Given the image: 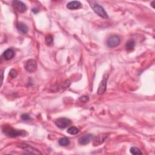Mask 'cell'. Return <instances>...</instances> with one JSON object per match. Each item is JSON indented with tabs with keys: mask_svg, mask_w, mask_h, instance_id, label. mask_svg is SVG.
<instances>
[{
	"mask_svg": "<svg viewBox=\"0 0 155 155\" xmlns=\"http://www.w3.org/2000/svg\"><path fill=\"white\" fill-rule=\"evenodd\" d=\"M21 119L23 121H29L31 120V117L27 114H22L21 115Z\"/></svg>",
	"mask_w": 155,
	"mask_h": 155,
	"instance_id": "cell-20",
	"label": "cell"
},
{
	"mask_svg": "<svg viewBox=\"0 0 155 155\" xmlns=\"http://www.w3.org/2000/svg\"><path fill=\"white\" fill-rule=\"evenodd\" d=\"M135 42L133 39L129 40L126 44V49L127 51H132L134 50Z\"/></svg>",
	"mask_w": 155,
	"mask_h": 155,
	"instance_id": "cell-13",
	"label": "cell"
},
{
	"mask_svg": "<svg viewBox=\"0 0 155 155\" xmlns=\"http://www.w3.org/2000/svg\"><path fill=\"white\" fill-rule=\"evenodd\" d=\"M120 38L118 35H112L109 38L107 44V46L110 47V48H113V47H115L120 44Z\"/></svg>",
	"mask_w": 155,
	"mask_h": 155,
	"instance_id": "cell-4",
	"label": "cell"
},
{
	"mask_svg": "<svg viewBox=\"0 0 155 155\" xmlns=\"http://www.w3.org/2000/svg\"><path fill=\"white\" fill-rule=\"evenodd\" d=\"M107 138H108V135L105 134V133L101 134V135H98L93 139V145L94 146H99V145H101L105 142V141L106 140V139Z\"/></svg>",
	"mask_w": 155,
	"mask_h": 155,
	"instance_id": "cell-8",
	"label": "cell"
},
{
	"mask_svg": "<svg viewBox=\"0 0 155 155\" xmlns=\"http://www.w3.org/2000/svg\"><path fill=\"white\" fill-rule=\"evenodd\" d=\"M79 100L81 101V102L82 103H87L88 101L89 100V98L87 96H83V97H81L80 98Z\"/></svg>",
	"mask_w": 155,
	"mask_h": 155,
	"instance_id": "cell-19",
	"label": "cell"
},
{
	"mask_svg": "<svg viewBox=\"0 0 155 155\" xmlns=\"http://www.w3.org/2000/svg\"><path fill=\"white\" fill-rule=\"evenodd\" d=\"M71 124L70 120L66 118H58L55 121L56 126L61 129H64L67 128Z\"/></svg>",
	"mask_w": 155,
	"mask_h": 155,
	"instance_id": "cell-3",
	"label": "cell"
},
{
	"mask_svg": "<svg viewBox=\"0 0 155 155\" xmlns=\"http://www.w3.org/2000/svg\"><path fill=\"white\" fill-rule=\"evenodd\" d=\"M10 75L12 78H16L17 76V71L15 69H12L10 71Z\"/></svg>",
	"mask_w": 155,
	"mask_h": 155,
	"instance_id": "cell-18",
	"label": "cell"
},
{
	"mask_svg": "<svg viewBox=\"0 0 155 155\" xmlns=\"http://www.w3.org/2000/svg\"><path fill=\"white\" fill-rule=\"evenodd\" d=\"M17 29L23 33H26L28 31V27L25 24L22 22H18L16 24Z\"/></svg>",
	"mask_w": 155,
	"mask_h": 155,
	"instance_id": "cell-12",
	"label": "cell"
},
{
	"mask_svg": "<svg viewBox=\"0 0 155 155\" xmlns=\"http://www.w3.org/2000/svg\"><path fill=\"white\" fill-rule=\"evenodd\" d=\"M80 130L76 127H70L67 130V133L70 135H76L79 133Z\"/></svg>",
	"mask_w": 155,
	"mask_h": 155,
	"instance_id": "cell-15",
	"label": "cell"
},
{
	"mask_svg": "<svg viewBox=\"0 0 155 155\" xmlns=\"http://www.w3.org/2000/svg\"><path fill=\"white\" fill-rule=\"evenodd\" d=\"M130 153L134 155H140L142 154V153L140 150V149L138 147H132L130 148Z\"/></svg>",
	"mask_w": 155,
	"mask_h": 155,
	"instance_id": "cell-16",
	"label": "cell"
},
{
	"mask_svg": "<svg viewBox=\"0 0 155 155\" xmlns=\"http://www.w3.org/2000/svg\"><path fill=\"white\" fill-rule=\"evenodd\" d=\"M59 144L61 146H67L70 144V140L67 138H61L59 139Z\"/></svg>",
	"mask_w": 155,
	"mask_h": 155,
	"instance_id": "cell-14",
	"label": "cell"
},
{
	"mask_svg": "<svg viewBox=\"0 0 155 155\" xmlns=\"http://www.w3.org/2000/svg\"><path fill=\"white\" fill-rule=\"evenodd\" d=\"M81 6V3L78 1H73L69 3L67 5V8L70 10H75L80 8Z\"/></svg>",
	"mask_w": 155,
	"mask_h": 155,
	"instance_id": "cell-11",
	"label": "cell"
},
{
	"mask_svg": "<svg viewBox=\"0 0 155 155\" xmlns=\"http://www.w3.org/2000/svg\"><path fill=\"white\" fill-rule=\"evenodd\" d=\"M89 4H90V7L93 10V11L98 16L103 18H108V15H107V12L101 5L93 1H90L89 2Z\"/></svg>",
	"mask_w": 155,
	"mask_h": 155,
	"instance_id": "cell-2",
	"label": "cell"
},
{
	"mask_svg": "<svg viewBox=\"0 0 155 155\" xmlns=\"http://www.w3.org/2000/svg\"><path fill=\"white\" fill-rule=\"evenodd\" d=\"M93 138V135L88 134L84 136H82L79 139V143L81 145H87L90 143Z\"/></svg>",
	"mask_w": 155,
	"mask_h": 155,
	"instance_id": "cell-9",
	"label": "cell"
},
{
	"mask_svg": "<svg viewBox=\"0 0 155 155\" xmlns=\"http://www.w3.org/2000/svg\"><path fill=\"white\" fill-rule=\"evenodd\" d=\"M3 132L11 138H16L18 136H24L26 135V132L24 130H18L13 128L10 126H4L3 128Z\"/></svg>",
	"mask_w": 155,
	"mask_h": 155,
	"instance_id": "cell-1",
	"label": "cell"
},
{
	"mask_svg": "<svg viewBox=\"0 0 155 155\" xmlns=\"http://www.w3.org/2000/svg\"><path fill=\"white\" fill-rule=\"evenodd\" d=\"M108 77H109V75L107 73H105L103 76V79L100 82L98 89V93L99 94H103L105 92L106 88H107V80H108Z\"/></svg>",
	"mask_w": 155,
	"mask_h": 155,
	"instance_id": "cell-6",
	"label": "cell"
},
{
	"mask_svg": "<svg viewBox=\"0 0 155 155\" xmlns=\"http://www.w3.org/2000/svg\"><path fill=\"white\" fill-rule=\"evenodd\" d=\"M53 38L52 36L48 35L46 37V43L47 45L50 46L51 44H53Z\"/></svg>",
	"mask_w": 155,
	"mask_h": 155,
	"instance_id": "cell-17",
	"label": "cell"
},
{
	"mask_svg": "<svg viewBox=\"0 0 155 155\" xmlns=\"http://www.w3.org/2000/svg\"><path fill=\"white\" fill-rule=\"evenodd\" d=\"M26 70L29 73H33L37 69V61L33 59L28 60L25 65Z\"/></svg>",
	"mask_w": 155,
	"mask_h": 155,
	"instance_id": "cell-7",
	"label": "cell"
},
{
	"mask_svg": "<svg viewBox=\"0 0 155 155\" xmlns=\"http://www.w3.org/2000/svg\"><path fill=\"white\" fill-rule=\"evenodd\" d=\"M1 75H2V81H1V85H2V83H3V72H2Z\"/></svg>",
	"mask_w": 155,
	"mask_h": 155,
	"instance_id": "cell-21",
	"label": "cell"
},
{
	"mask_svg": "<svg viewBox=\"0 0 155 155\" xmlns=\"http://www.w3.org/2000/svg\"><path fill=\"white\" fill-rule=\"evenodd\" d=\"M3 56L5 60H10V59H12L15 56V52L14 51L13 49H8L5 51L4 52Z\"/></svg>",
	"mask_w": 155,
	"mask_h": 155,
	"instance_id": "cell-10",
	"label": "cell"
},
{
	"mask_svg": "<svg viewBox=\"0 0 155 155\" xmlns=\"http://www.w3.org/2000/svg\"><path fill=\"white\" fill-rule=\"evenodd\" d=\"M12 7L17 12L23 13L26 11V5L21 1H14L12 2Z\"/></svg>",
	"mask_w": 155,
	"mask_h": 155,
	"instance_id": "cell-5",
	"label": "cell"
}]
</instances>
